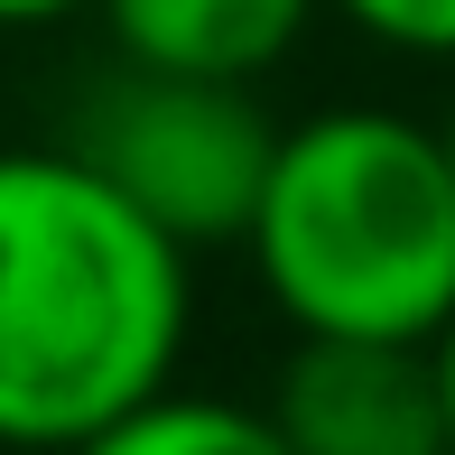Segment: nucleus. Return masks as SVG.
Masks as SVG:
<instances>
[{
    "label": "nucleus",
    "instance_id": "nucleus-1",
    "mask_svg": "<svg viewBox=\"0 0 455 455\" xmlns=\"http://www.w3.org/2000/svg\"><path fill=\"white\" fill-rule=\"evenodd\" d=\"M196 251L102 168L0 149V455H75L177 381Z\"/></svg>",
    "mask_w": 455,
    "mask_h": 455
},
{
    "label": "nucleus",
    "instance_id": "nucleus-2",
    "mask_svg": "<svg viewBox=\"0 0 455 455\" xmlns=\"http://www.w3.org/2000/svg\"><path fill=\"white\" fill-rule=\"evenodd\" d=\"M242 260L298 335L427 344L455 316L446 131L381 102H335V112L288 121Z\"/></svg>",
    "mask_w": 455,
    "mask_h": 455
},
{
    "label": "nucleus",
    "instance_id": "nucleus-3",
    "mask_svg": "<svg viewBox=\"0 0 455 455\" xmlns=\"http://www.w3.org/2000/svg\"><path fill=\"white\" fill-rule=\"evenodd\" d=\"M66 149L102 168L158 233H177L186 251H214V242L251 233V204L279 158V121L233 75H168L121 56L75 102Z\"/></svg>",
    "mask_w": 455,
    "mask_h": 455
},
{
    "label": "nucleus",
    "instance_id": "nucleus-4",
    "mask_svg": "<svg viewBox=\"0 0 455 455\" xmlns=\"http://www.w3.org/2000/svg\"><path fill=\"white\" fill-rule=\"evenodd\" d=\"M260 409L288 455H455L427 344L390 335H298Z\"/></svg>",
    "mask_w": 455,
    "mask_h": 455
},
{
    "label": "nucleus",
    "instance_id": "nucleus-5",
    "mask_svg": "<svg viewBox=\"0 0 455 455\" xmlns=\"http://www.w3.org/2000/svg\"><path fill=\"white\" fill-rule=\"evenodd\" d=\"M93 10L112 28V56H131V66L260 84L325 0H93Z\"/></svg>",
    "mask_w": 455,
    "mask_h": 455
},
{
    "label": "nucleus",
    "instance_id": "nucleus-6",
    "mask_svg": "<svg viewBox=\"0 0 455 455\" xmlns=\"http://www.w3.org/2000/svg\"><path fill=\"white\" fill-rule=\"evenodd\" d=\"M75 455H288V437L270 427L260 400H204V390H158L131 419H112L102 437H84Z\"/></svg>",
    "mask_w": 455,
    "mask_h": 455
},
{
    "label": "nucleus",
    "instance_id": "nucleus-7",
    "mask_svg": "<svg viewBox=\"0 0 455 455\" xmlns=\"http://www.w3.org/2000/svg\"><path fill=\"white\" fill-rule=\"evenodd\" d=\"M390 56H455V0H325Z\"/></svg>",
    "mask_w": 455,
    "mask_h": 455
},
{
    "label": "nucleus",
    "instance_id": "nucleus-8",
    "mask_svg": "<svg viewBox=\"0 0 455 455\" xmlns=\"http://www.w3.org/2000/svg\"><path fill=\"white\" fill-rule=\"evenodd\" d=\"M427 363H437V409H446V446H455V316L427 335Z\"/></svg>",
    "mask_w": 455,
    "mask_h": 455
},
{
    "label": "nucleus",
    "instance_id": "nucleus-9",
    "mask_svg": "<svg viewBox=\"0 0 455 455\" xmlns=\"http://www.w3.org/2000/svg\"><path fill=\"white\" fill-rule=\"evenodd\" d=\"M75 10H93V0H0V28H56Z\"/></svg>",
    "mask_w": 455,
    "mask_h": 455
},
{
    "label": "nucleus",
    "instance_id": "nucleus-10",
    "mask_svg": "<svg viewBox=\"0 0 455 455\" xmlns=\"http://www.w3.org/2000/svg\"><path fill=\"white\" fill-rule=\"evenodd\" d=\"M446 158H455V112H446Z\"/></svg>",
    "mask_w": 455,
    "mask_h": 455
}]
</instances>
